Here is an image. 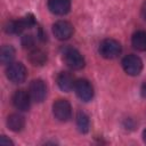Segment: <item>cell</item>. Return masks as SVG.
I'll use <instances>...</instances> for the list:
<instances>
[{"instance_id":"obj_1","label":"cell","mask_w":146,"mask_h":146,"mask_svg":"<svg viewBox=\"0 0 146 146\" xmlns=\"http://www.w3.org/2000/svg\"><path fill=\"white\" fill-rule=\"evenodd\" d=\"M63 60L71 70H74V71L83 68L86 64L81 52L72 47H66L63 49Z\"/></svg>"},{"instance_id":"obj_2","label":"cell","mask_w":146,"mask_h":146,"mask_svg":"<svg viewBox=\"0 0 146 146\" xmlns=\"http://www.w3.org/2000/svg\"><path fill=\"white\" fill-rule=\"evenodd\" d=\"M121 44L119 41L114 39H105L100 42L99 46V54L106 59L116 58L121 54Z\"/></svg>"},{"instance_id":"obj_3","label":"cell","mask_w":146,"mask_h":146,"mask_svg":"<svg viewBox=\"0 0 146 146\" xmlns=\"http://www.w3.org/2000/svg\"><path fill=\"white\" fill-rule=\"evenodd\" d=\"M6 75L13 83H22L27 76V71L22 63H11L6 70Z\"/></svg>"},{"instance_id":"obj_4","label":"cell","mask_w":146,"mask_h":146,"mask_svg":"<svg viewBox=\"0 0 146 146\" xmlns=\"http://www.w3.org/2000/svg\"><path fill=\"white\" fill-rule=\"evenodd\" d=\"M52 113L58 121L66 122L71 119V115H72L71 104L66 99H57L52 104Z\"/></svg>"},{"instance_id":"obj_5","label":"cell","mask_w":146,"mask_h":146,"mask_svg":"<svg viewBox=\"0 0 146 146\" xmlns=\"http://www.w3.org/2000/svg\"><path fill=\"white\" fill-rule=\"evenodd\" d=\"M122 67L127 74L136 76L143 70V62L137 55H128L122 59Z\"/></svg>"},{"instance_id":"obj_6","label":"cell","mask_w":146,"mask_h":146,"mask_svg":"<svg viewBox=\"0 0 146 146\" xmlns=\"http://www.w3.org/2000/svg\"><path fill=\"white\" fill-rule=\"evenodd\" d=\"M29 94H30L32 100H34L36 103L43 102L47 97V86H46V83L40 79L31 81L30 87H29Z\"/></svg>"},{"instance_id":"obj_7","label":"cell","mask_w":146,"mask_h":146,"mask_svg":"<svg viewBox=\"0 0 146 146\" xmlns=\"http://www.w3.org/2000/svg\"><path fill=\"white\" fill-rule=\"evenodd\" d=\"M74 90H75L76 96L83 102H89L94 97V88H92L91 83L86 79L76 80Z\"/></svg>"},{"instance_id":"obj_8","label":"cell","mask_w":146,"mask_h":146,"mask_svg":"<svg viewBox=\"0 0 146 146\" xmlns=\"http://www.w3.org/2000/svg\"><path fill=\"white\" fill-rule=\"evenodd\" d=\"M73 25L67 21H58L52 25V33L58 40H67L73 35Z\"/></svg>"},{"instance_id":"obj_9","label":"cell","mask_w":146,"mask_h":146,"mask_svg":"<svg viewBox=\"0 0 146 146\" xmlns=\"http://www.w3.org/2000/svg\"><path fill=\"white\" fill-rule=\"evenodd\" d=\"M31 96L29 92H26L25 90L23 89H19V90H16L13 95V104L14 106L18 110V111H27L31 106Z\"/></svg>"},{"instance_id":"obj_10","label":"cell","mask_w":146,"mask_h":146,"mask_svg":"<svg viewBox=\"0 0 146 146\" xmlns=\"http://www.w3.org/2000/svg\"><path fill=\"white\" fill-rule=\"evenodd\" d=\"M48 9L57 15H66L71 9V0H48Z\"/></svg>"},{"instance_id":"obj_11","label":"cell","mask_w":146,"mask_h":146,"mask_svg":"<svg viewBox=\"0 0 146 146\" xmlns=\"http://www.w3.org/2000/svg\"><path fill=\"white\" fill-rule=\"evenodd\" d=\"M75 78L72 73L70 72H60L57 76V84L60 90L68 92L72 89H74L75 86Z\"/></svg>"},{"instance_id":"obj_12","label":"cell","mask_w":146,"mask_h":146,"mask_svg":"<svg viewBox=\"0 0 146 146\" xmlns=\"http://www.w3.org/2000/svg\"><path fill=\"white\" fill-rule=\"evenodd\" d=\"M24 125H25V119L21 114L14 113L7 117V127L9 128V130L14 132H18L23 130Z\"/></svg>"},{"instance_id":"obj_13","label":"cell","mask_w":146,"mask_h":146,"mask_svg":"<svg viewBox=\"0 0 146 146\" xmlns=\"http://www.w3.org/2000/svg\"><path fill=\"white\" fill-rule=\"evenodd\" d=\"M29 60L34 66H41L47 62V54L40 48H32L29 54Z\"/></svg>"},{"instance_id":"obj_14","label":"cell","mask_w":146,"mask_h":146,"mask_svg":"<svg viewBox=\"0 0 146 146\" xmlns=\"http://www.w3.org/2000/svg\"><path fill=\"white\" fill-rule=\"evenodd\" d=\"M131 43L135 49L139 51H146V31H137L132 34Z\"/></svg>"},{"instance_id":"obj_15","label":"cell","mask_w":146,"mask_h":146,"mask_svg":"<svg viewBox=\"0 0 146 146\" xmlns=\"http://www.w3.org/2000/svg\"><path fill=\"white\" fill-rule=\"evenodd\" d=\"M15 57V49L10 44H5L1 48L0 51V60L3 65H9L11 64L13 59Z\"/></svg>"},{"instance_id":"obj_16","label":"cell","mask_w":146,"mask_h":146,"mask_svg":"<svg viewBox=\"0 0 146 146\" xmlns=\"http://www.w3.org/2000/svg\"><path fill=\"white\" fill-rule=\"evenodd\" d=\"M76 127L79 129L80 132L82 133H87L89 131V127H90V120L89 116L83 113V112H79L76 115Z\"/></svg>"},{"instance_id":"obj_17","label":"cell","mask_w":146,"mask_h":146,"mask_svg":"<svg viewBox=\"0 0 146 146\" xmlns=\"http://www.w3.org/2000/svg\"><path fill=\"white\" fill-rule=\"evenodd\" d=\"M34 44H35V39L33 38V35L25 34V35L22 36V46L24 48L32 49V48H34Z\"/></svg>"},{"instance_id":"obj_18","label":"cell","mask_w":146,"mask_h":146,"mask_svg":"<svg viewBox=\"0 0 146 146\" xmlns=\"http://www.w3.org/2000/svg\"><path fill=\"white\" fill-rule=\"evenodd\" d=\"M0 144L1 145H13V141L10 140V139H7L6 138V136H1V138H0Z\"/></svg>"},{"instance_id":"obj_19","label":"cell","mask_w":146,"mask_h":146,"mask_svg":"<svg viewBox=\"0 0 146 146\" xmlns=\"http://www.w3.org/2000/svg\"><path fill=\"white\" fill-rule=\"evenodd\" d=\"M140 91H141V95H143V97H146V82H144V83H143Z\"/></svg>"},{"instance_id":"obj_20","label":"cell","mask_w":146,"mask_h":146,"mask_svg":"<svg viewBox=\"0 0 146 146\" xmlns=\"http://www.w3.org/2000/svg\"><path fill=\"white\" fill-rule=\"evenodd\" d=\"M141 15H143V17L146 19V2L143 5V7H141Z\"/></svg>"},{"instance_id":"obj_21","label":"cell","mask_w":146,"mask_h":146,"mask_svg":"<svg viewBox=\"0 0 146 146\" xmlns=\"http://www.w3.org/2000/svg\"><path fill=\"white\" fill-rule=\"evenodd\" d=\"M143 139H144V141L146 143V129L143 131Z\"/></svg>"}]
</instances>
